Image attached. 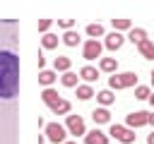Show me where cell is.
I'll return each instance as SVG.
<instances>
[{
    "mask_svg": "<svg viewBox=\"0 0 154 144\" xmlns=\"http://www.w3.org/2000/svg\"><path fill=\"white\" fill-rule=\"evenodd\" d=\"M149 103H152V106H154V94H152V96H149Z\"/></svg>",
    "mask_w": 154,
    "mask_h": 144,
    "instance_id": "cell-33",
    "label": "cell"
},
{
    "mask_svg": "<svg viewBox=\"0 0 154 144\" xmlns=\"http://www.w3.org/2000/svg\"><path fill=\"white\" fill-rule=\"evenodd\" d=\"M63 144H77V142H75V139H67V142H63Z\"/></svg>",
    "mask_w": 154,
    "mask_h": 144,
    "instance_id": "cell-32",
    "label": "cell"
},
{
    "mask_svg": "<svg viewBox=\"0 0 154 144\" xmlns=\"http://www.w3.org/2000/svg\"><path fill=\"white\" fill-rule=\"evenodd\" d=\"M75 89H77V98H79V101H89L91 96H96L94 89H91V84H77Z\"/></svg>",
    "mask_w": 154,
    "mask_h": 144,
    "instance_id": "cell-18",
    "label": "cell"
},
{
    "mask_svg": "<svg viewBox=\"0 0 154 144\" xmlns=\"http://www.w3.org/2000/svg\"><path fill=\"white\" fill-rule=\"evenodd\" d=\"M63 43H65V46H77V43H79V34H77L75 29L65 31V34H63Z\"/></svg>",
    "mask_w": 154,
    "mask_h": 144,
    "instance_id": "cell-24",
    "label": "cell"
},
{
    "mask_svg": "<svg viewBox=\"0 0 154 144\" xmlns=\"http://www.w3.org/2000/svg\"><path fill=\"white\" fill-rule=\"evenodd\" d=\"M43 134H46V139L53 142V144L67 142V130H65V125H60V122H48V125L43 127Z\"/></svg>",
    "mask_w": 154,
    "mask_h": 144,
    "instance_id": "cell-3",
    "label": "cell"
},
{
    "mask_svg": "<svg viewBox=\"0 0 154 144\" xmlns=\"http://www.w3.org/2000/svg\"><path fill=\"white\" fill-rule=\"evenodd\" d=\"M70 67H72V60L65 58V55H58V58L53 60V70H55V72H63V74H65V72H70Z\"/></svg>",
    "mask_w": 154,
    "mask_h": 144,
    "instance_id": "cell-14",
    "label": "cell"
},
{
    "mask_svg": "<svg viewBox=\"0 0 154 144\" xmlns=\"http://www.w3.org/2000/svg\"><path fill=\"white\" fill-rule=\"evenodd\" d=\"M137 50H140V55H142V58H147V60H154V41H152V38L142 41V43L137 46Z\"/></svg>",
    "mask_w": 154,
    "mask_h": 144,
    "instance_id": "cell-16",
    "label": "cell"
},
{
    "mask_svg": "<svg viewBox=\"0 0 154 144\" xmlns=\"http://www.w3.org/2000/svg\"><path fill=\"white\" fill-rule=\"evenodd\" d=\"M84 144H108V134L94 127L91 132H87V134H84Z\"/></svg>",
    "mask_w": 154,
    "mask_h": 144,
    "instance_id": "cell-9",
    "label": "cell"
},
{
    "mask_svg": "<svg viewBox=\"0 0 154 144\" xmlns=\"http://www.w3.org/2000/svg\"><path fill=\"white\" fill-rule=\"evenodd\" d=\"M19 94V58L12 50H0V98Z\"/></svg>",
    "mask_w": 154,
    "mask_h": 144,
    "instance_id": "cell-1",
    "label": "cell"
},
{
    "mask_svg": "<svg viewBox=\"0 0 154 144\" xmlns=\"http://www.w3.org/2000/svg\"><path fill=\"white\" fill-rule=\"evenodd\" d=\"M79 79H84L87 84H91V82H96V79H99V70H96V67H91V65H84V67L79 70Z\"/></svg>",
    "mask_w": 154,
    "mask_h": 144,
    "instance_id": "cell-13",
    "label": "cell"
},
{
    "mask_svg": "<svg viewBox=\"0 0 154 144\" xmlns=\"http://www.w3.org/2000/svg\"><path fill=\"white\" fill-rule=\"evenodd\" d=\"M152 86H154V70H152Z\"/></svg>",
    "mask_w": 154,
    "mask_h": 144,
    "instance_id": "cell-34",
    "label": "cell"
},
{
    "mask_svg": "<svg viewBox=\"0 0 154 144\" xmlns=\"http://www.w3.org/2000/svg\"><path fill=\"white\" fill-rule=\"evenodd\" d=\"M128 86H137V74L135 72H116L108 77V89H128Z\"/></svg>",
    "mask_w": 154,
    "mask_h": 144,
    "instance_id": "cell-2",
    "label": "cell"
},
{
    "mask_svg": "<svg viewBox=\"0 0 154 144\" xmlns=\"http://www.w3.org/2000/svg\"><path fill=\"white\" fill-rule=\"evenodd\" d=\"M43 65H46V58H43V55H41V53H38V67H41V70H46V67H43Z\"/></svg>",
    "mask_w": 154,
    "mask_h": 144,
    "instance_id": "cell-29",
    "label": "cell"
},
{
    "mask_svg": "<svg viewBox=\"0 0 154 144\" xmlns=\"http://www.w3.org/2000/svg\"><path fill=\"white\" fill-rule=\"evenodd\" d=\"M58 36L55 34H43V38H41V46L46 48V50H53V48H58Z\"/></svg>",
    "mask_w": 154,
    "mask_h": 144,
    "instance_id": "cell-20",
    "label": "cell"
},
{
    "mask_svg": "<svg viewBox=\"0 0 154 144\" xmlns=\"http://www.w3.org/2000/svg\"><path fill=\"white\" fill-rule=\"evenodd\" d=\"M103 38H106V41H103V46H106L108 50H118V48L125 43V36H123V34H118V31H111V34H106Z\"/></svg>",
    "mask_w": 154,
    "mask_h": 144,
    "instance_id": "cell-8",
    "label": "cell"
},
{
    "mask_svg": "<svg viewBox=\"0 0 154 144\" xmlns=\"http://www.w3.org/2000/svg\"><path fill=\"white\" fill-rule=\"evenodd\" d=\"M149 125H154V113H149Z\"/></svg>",
    "mask_w": 154,
    "mask_h": 144,
    "instance_id": "cell-31",
    "label": "cell"
},
{
    "mask_svg": "<svg viewBox=\"0 0 154 144\" xmlns=\"http://www.w3.org/2000/svg\"><path fill=\"white\" fill-rule=\"evenodd\" d=\"M91 118H94L96 125H106V122H111V113H108V108H94V110H91Z\"/></svg>",
    "mask_w": 154,
    "mask_h": 144,
    "instance_id": "cell-15",
    "label": "cell"
},
{
    "mask_svg": "<svg viewBox=\"0 0 154 144\" xmlns=\"http://www.w3.org/2000/svg\"><path fill=\"white\" fill-rule=\"evenodd\" d=\"M152 96V91H149V86H135V98H149Z\"/></svg>",
    "mask_w": 154,
    "mask_h": 144,
    "instance_id": "cell-26",
    "label": "cell"
},
{
    "mask_svg": "<svg viewBox=\"0 0 154 144\" xmlns=\"http://www.w3.org/2000/svg\"><path fill=\"white\" fill-rule=\"evenodd\" d=\"M58 26L65 29V31H70V29L75 26V19H58Z\"/></svg>",
    "mask_w": 154,
    "mask_h": 144,
    "instance_id": "cell-27",
    "label": "cell"
},
{
    "mask_svg": "<svg viewBox=\"0 0 154 144\" xmlns=\"http://www.w3.org/2000/svg\"><path fill=\"white\" fill-rule=\"evenodd\" d=\"M111 22H113V31H118V34H120V31H125V29H128V31L132 29L130 19H111Z\"/></svg>",
    "mask_w": 154,
    "mask_h": 144,
    "instance_id": "cell-25",
    "label": "cell"
},
{
    "mask_svg": "<svg viewBox=\"0 0 154 144\" xmlns=\"http://www.w3.org/2000/svg\"><path fill=\"white\" fill-rule=\"evenodd\" d=\"M55 79H58V72H55V70H41V72H38V82H41L46 89H48Z\"/></svg>",
    "mask_w": 154,
    "mask_h": 144,
    "instance_id": "cell-17",
    "label": "cell"
},
{
    "mask_svg": "<svg viewBox=\"0 0 154 144\" xmlns=\"http://www.w3.org/2000/svg\"><path fill=\"white\" fill-rule=\"evenodd\" d=\"M65 130H67V134H75V137L87 134V127H84L82 115H65Z\"/></svg>",
    "mask_w": 154,
    "mask_h": 144,
    "instance_id": "cell-6",
    "label": "cell"
},
{
    "mask_svg": "<svg viewBox=\"0 0 154 144\" xmlns=\"http://www.w3.org/2000/svg\"><path fill=\"white\" fill-rule=\"evenodd\" d=\"M51 24H53V19H41V22H38V31H43V34H48V29H51Z\"/></svg>",
    "mask_w": 154,
    "mask_h": 144,
    "instance_id": "cell-28",
    "label": "cell"
},
{
    "mask_svg": "<svg viewBox=\"0 0 154 144\" xmlns=\"http://www.w3.org/2000/svg\"><path fill=\"white\" fill-rule=\"evenodd\" d=\"M128 41H132L135 46H140L142 41H147V31H144L142 26H132V29L128 31Z\"/></svg>",
    "mask_w": 154,
    "mask_h": 144,
    "instance_id": "cell-11",
    "label": "cell"
},
{
    "mask_svg": "<svg viewBox=\"0 0 154 144\" xmlns=\"http://www.w3.org/2000/svg\"><path fill=\"white\" fill-rule=\"evenodd\" d=\"M101 50H103V43L96 41V38H87L84 46H82V58L84 60H101Z\"/></svg>",
    "mask_w": 154,
    "mask_h": 144,
    "instance_id": "cell-5",
    "label": "cell"
},
{
    "mask_svg": "<svg viewBox=\"0 0 154 144\" xmlns=\"http://www.w3.org/2000/svg\"><path fill=\"white\" fill-rule=\"evenodd\" d=\"M99 70L101 72H108V74H116L118 72V60L116 58H101L99 60Z\"/></svg>",
    "mask_w": 154,
    "mask_h": 144,
    "instance_id": "cell-12",
    "label": "cell"
},
{
    "mask_svg": "<svg viewBox=\"0 0 154 144\" xmlns=\"http://www.w3.org/2000/svg\"><path fill=\"white\" fill-rule=\"evenodd\" d=\"M147 144H154V132H149V134H147Z\"/></svg>",
    "mask_w": 154,
    "mask_h": 144,
    "instance_id": "cell-30",
    "label": "cell"
},
{
    "mask_svg": "<svg viewBox=\"0 0 154 144\" xmlns=\"http://www.w3.org/2000/svg\"><path fill=\"white\" fill-rule=\"evenodd\" d=\"M96 101L101 103V108H106V106H111V103L116 101V96H113V91H111V89H103V91H99V94H96Z\"/></svg>",
    "mask_w": 154,
    "mask_h": 144,
    "instance_id": "cell-19",
    "label": "cell"
},
{
    "mask_svg": "<svg viewBox=\"0 0 154 144\" xmlns=\"http://www.w3.org/2000/svg\"><path fill=\"white\" fill-rule=\"evenodd\" d=\"M142 125H149V113L147 110H135L125 118V127H130V130L142 127Z\"/></svg>",
    "mask_w": 154,
    "mask_h": 144,
    "instance_id": "cell-7",
    "label": "cell"
},
{
    "mask_svg": "<svg viewBox=\"0 0 154 144\" xmlns=\"http://www.w3.org/2000/svg\"><path fill=\"white\" fill-rule=\"evenodd\" d=\"M108 134L118 142V144H132L135 142V130H130V127H125V125H111V130H108Z\"/></svg>",
    "mask_w": 154,
    "mask_h": 144,
    "instance_id": "cell-4",
    "label": "cell"
},
{
    "mask_svg": "<svg viewBox=\"0 0 154 144\" xmlns=\"http://www.w3.org/2000/svg\"><path fill=\"white\" fill-rule=\"evenodd\" d=\"M60 82H63V86H70V89H75V86L79 84V77H77V74L70 70V72H65V74L60 77Z\"/></svg>",
    "mask_w": 154,
    "mask_h": 144,
    "instance_id": "cell-21",
    "label": "cell"
},
{
    "mask_svg": "<svg viewBox=\"0 0 154 144\" xmlns=\"http://www.w3.org/2000/svg\"><path fill=\"white\" fill-rule=\"evenodd\" d=\"M41 101L51 108V106H55V103L60 101V94H58L53 86H48V89H43V91H41Z\"/></svg>",
    "mask_w": 154,
    "mask_h": 144,
    "instance_id": "cell-10",
    "label": "cell"
},
{
    "mask_svg": "<svg viewBox=\"0 0 154 144\" xmlns=\"http://www.w3.org/2000/svg\"><path fill=\"white\" fill-rule=\"evenodd\" d=\"M51 110L55 113V115H70V101H65V98H60L55 106H51Z\"/></svg>",
    "mask_w": 154,
    "mask_h": 144,
    "instance_id": "cell-22",
    "label": "cell"
},
{
    "mask_svg": "<svg viewBox=\"0 0 154 144\" xmlns=\"http://www.w3.org/2000/svg\"><path fill=\"white\" fill-rule=\"evenodd\" d=\"M87 36H89V38H101V36H106V34H103V26L96 22V24H89V26H87Z\"/></svg>",
    "mask_w": 154,
    "mask_h": 144,
    "instance_id": "cell-23",
    "label": "cell"
}]
</instances>
